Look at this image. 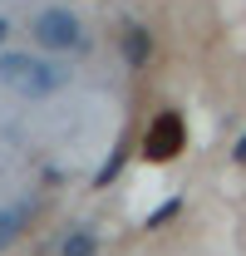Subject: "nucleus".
I'll return each instance as SVG.
<instances>
[{"label": "nucleus", "mask_w": 246, "mask_h": 256, "mask_svg": "<svg viewBox=\"0 0 246 256\" xmlns=\"http://www.w3.org/2000/svg\"><path fill=\"white\" fill-rule=\"evenodd\" d=\"M0 84L25 98H50L54 89L69 84V69L40 60V54H25V50H5L0 54Z\"/></svg>", "instance_id": "f257e3e1"}, {"label": "nucleus", "mask_w": 246, "mask_h": 256, "mask_svg": "<svg viewBox=\"0 0 246 256\" xmlns=\"http://www.w3.org/2000/svg\"><path fill=\"white\" fill-rule=\"evenodd\" d=\"M30 34L44 50H69V44H79V20H74V10H40Z\"/></svg>", "instance_id": "f03ea898"}, {"label": "nucleus", "mask_w": 246, "mask_h": 256, "mask_svg": "<svg viewBox=\"0 0 246 256\" xmlns=\"http://www.w3.org/2000/svg\"><path fill=\"white\" fill-rule=\"evenodd\" d=\"M178 143H182V124H178L172 114H162L153 124V133H148V143H143V153H148V158H172Z\"/></svg>", "instance_id": "7ed1b4c3"}, {"label": "nucleus", "mask_w": 246, "mask_h": 256, "mask_svg": "<svg viewBox=\"0 0 246 256\" xmlns=\"http://www.w3.org/2000/svg\"><path fill=\"white\" fill-rule=\"evenodd\" d=\"M25 222H30V202H5L0 207V246H10L25 232Z\"/></svg>", "instance_id": "20e7f679"}, {"label": "nucleus", "mask_w": 246, "mask_h": 256, "mask_svg": "<svg viewBox=\"0 0 246 256\" xmlns=\"http://www.w3.org/2000/svg\"><path fill=\"white\" fill-rule=\"evenodd\" d=\"M64 256H94V236H84V232L69 236V242H64Z\"/></svg>", "instance_id": "39448f33"}, {"label": "nucleus", "mask_w": 246, "mask_h": 256, "mask_svg": "<svg viewBox=\"0 0 246 256\" xmlns=\"http://www.w3.org/2000/svg\"><path fill=\"white\" fill-rule=\"evenodd\" d=\"M236 158H242V162H246V138H242V143H236Z\"/></svg>", "instance_id": "423d86ee"}, {"label": "nucleus", "mask_w": 246, "mask_h": 256, "mask_svg": "<svg viewBox=\"0 0 246 256\" xmlns=\"http://www.w3.org/2000/svg\"><path fill=\"white\" fill-rule=\"evenodd\" d=\"M5 30H10V20H0V40H5Z\"/></svg>", "instance_id": "0eeeda50"}]
</instances>
